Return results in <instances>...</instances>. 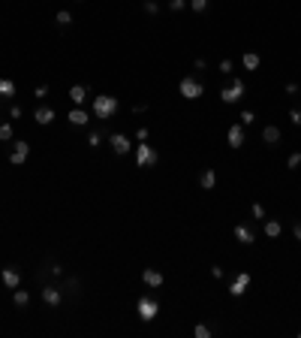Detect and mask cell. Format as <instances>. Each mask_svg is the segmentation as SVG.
Returning <instances> with one entry per match:
<instances>
[{
    "mask_svg": "<svg viewBox=\"0 0 301 338\" xmlns=\"http://www.w3.org/2000/svg\"><path fill=\"white\" fill-rule=\"evenodd\" d=\"M136 163H139L142 169L154 166V163H157V151H154L148 142H139V145H136Z\"/></svg>",
    "mask_w": 301,
    "mask_h": 338,
    "instance_id": "3",
    "label": "cell"
},
{
    "mask_svg": "<svg viewBox=\"0 0 301 338\" xmlns=\"http://www.w3.org/2000/svg\"><path fill=\"white\" fill-rule=\"evenodd\" d=\"M115 112H118V97H108V94L94 97V115H97L100 121H108Z\"/></svg>",
    "mask_w": 301,
    "mask_h": 338,
    "instance_id": "1",
    "label": "cell"
},
{
    "mask_svg": "<svg viewBox=\"0 0 301 338\" xmlns=\"http://www.w3.org/2000/svg\"><path fill=\"white\" fill-rule=\"evenodd\" d=\"M54 21H57V27H69V24H72V12H66V9H60Z\"/></svg>",
    "mask_w": 301,
    "mask_h": 338,
    "instance_id": "24",
    "label": "cell"
},
{
    "mask_svg": "<svg viewBox=\"0 0 301 338\" xmlns=\"http://www.w3.org/2000/svg\"><path fill=\"white\" fill-rule=\"evenodd\" d=\"M289 121H292L295 127H301V109H292V112H289Z\"/></svg>",
    "mask_w": 301,
    "mask_h": 338,
    "instance_id": "31",
    "label": "cell"
},
{
    "mask_svg": "<svg viewBox=\"0 0 301 338\" xmlns=\"http://www.w3.org/2000/svg\"><path fill=\"white\" fill-rule=\"evenodd\" d=\"M0 97H15V82L12 79H0Z\"/></svg>",
    "mask_w": 301,
    "mask_h": 338,
    "instance_id": "20",
    "label": "cell"
},
{
    "mask_svg": "<svg viewBox=\"0 0 301 338\" xmlns=\"http://www.w3.org/2000/svg\"><path fill=\"white\" fill-rule=\"evenodd\" d=\"M66 293L69 296H79L82 293V281L79 278H66Z\"/></svg>",
    "mask_w": 301,
    "mask_h": 338,
    "instance_id": "23",
    "label": "cell"
},
{
    "mask_svg": "<svg viewBox=\"0 0 301 338\" xmlns=\"http://www.w3.org/2000/svg\"><path fill=\"white\" fill-rule=\"evenodd\" d=\"M286 166H289V169H298V166H301V151H295V154H289V160H286Z\"/></svg>",
    "mask_w": 301,
    "mask_h": 338,
    "instance_id": "27",
    "label": "cell"
},
{
    "mask_svg": "<svg viewBox=\"0 0 301 338\" xmlns=\"http://www.w3.org/2000/svg\"><path fill=\"white\" fill-rule=\"evenodd\" d=\"M253 121H256V115H253L250 109H244V112H241V124H253Z\"/></svg>",
    "mask_w": 301,
    "mask_h": 338,
    "instance_id": "30",
    "label": "cell"
},
{
    "mask_svg": "<svg viewBox=\"0 0 301 338\" xmlns=\"http://www.w3.org/2000/svg\"><path fill=\"white\" fill-rule=\"evenodd\" d=\"M241 64H244V69H259V64H262V58H259L256 52H244V58H241Z\"/></svg>",
    "mask_w": 301,
    "mask_h": 338,
    "instance_id": "18",
    "label": "cell"
},
{
    "mask_svg": "<svg viewBox=\"0 0 301 338\" xmlns=\"http://www.w3.org/2000/svg\"><path fill=\"white\" fill-rule=\"evenodd\" d=\"M250 211H253V217H259V220H262V217H265V208H262L259 203H253V208H250Z\"/></svg>",
    "mask_w": 301,
    "mask_h": 338,
    "instance_id": "33",
    "label": "cell"
},
{
    "mask_svg": "<svg viewBox=\"0 0 301 338\" xmlns=\"http://www.w3.org/2000/svg\"><path fill=\"white\" fill-rule=\"evenodd\" d=\"M33 121H36V124H43V127L51 124V121H54V109H51V106H40V109L33 112Z\"/></svg>",
    "mask_w": 301,
    "mask_h": 338,
    "instance_id": "10",
    "label": "cell"
},
{
    "mask_svg": "<svg viewBox=\"0 0 301 338\" xmlns=\"http://www.w3.org/2000/svg\"><path fill=\"white\" fill-rule=\"evenodd\" d=\"M27 154H30V145H27V142H12V157H9V160H12L15 166H21V163L27 160Z\"/></svg>",
    "mask_w": 301,
    "mask_h": 338,
    "instance_id": "9",
    "label": "cell"
},
{
    "mask_svg": "<svg viewBox=\"0 0 301 338\" xmlns=\"http://www.w3.org/2000/svg\"><path fill=\"white\" fill-rule=\"evenodd\" d=\"M100 139H102V136H100V133H97V130H94V133H91V136H88V145H91V148H97V145H100Z\"/></svg>",
    "mask_w": 301,
    "mask_h": 338,
    "instance_id": "34",
    "label": "cell"
},
{
    "mask_svg": "<svg viewBox=\"0 0 301 338\" xmlns=\"http://www.w3.org/2000/svg\"><path fill=\"white\" fill-rule=\"evenodd\" d=\"M136 311H139V317L145 320V323H150L157 317V311H160V305L154 302V299H148V296H142L139 302H136Z\"/></svg>",
    "mask_w": 301,
    "mask_h": 338,
    "instance_id": "4",
    "label": "cell"
},
{
    "mask_svg": "<svg viewBox=\"0 0 301 338\" xmlns=\"http://www.w3.org/2000/svg\"><path fill=\"white\" fill-rule=\"evenodd\" d=\"M145 12H150V15H157V12H160V6L154 3V0H145Z\"/></svg>",
    "mask_w": 301,
    "mask_h": 338,
    "instance_id": "32",
    "label": "cell"
},
{
    "mask_svg": "<svg viewBox=\"0 0 301 338\" xmlns=\"http://www.w3.org/2000/svg\"><path fill=\"white\" fill-rule=\"evenodd\" d=\"M262 139H265V145H277L280 142V130L274 124H268L265 130H262Z\"/></svg>",
    "mask_w": 301,
    "mask_h": 338,
    "instance_id": "17",
    "label": "cell"
},
{
    "mask_svg": "<svg viewBox=\"0 0 301 338\" xmlns=\"http://www.w3.org/2000/svg\"><path fill=\"white\" fill-rule=\"evenodd\" d=\"M235 239H238L241 245H253V242H256V236H253L247 227H235Z\"/></svg>",
    "mask_w": 301,
    "mask_h": 338,
    "instance_id": "19",
    "label": "cell"
},
{
    "mask_svg": "<svg viewBox=\"0 0 301 338\" xmlns=\"http://www.w3.org/2000/svg\"><path fill=\"white\" fill-rule=\"evenodd\" d=\"M0 281H3V284H6L9 290H15V287L21 284V272H18L15 266H6L3 272H0Z\"/></svg>",
    "mask_w": 301,
    "mask_h": 338,
    "instance_id": "8",
    "label": "cell"
},
{
    "mask_svg": "<svg viewBox=\"0 0 301 338\" xmlns=\"http://www.w3.org/2000/svg\"><path fill=\"white\" fill-rule=\"evenodd\" d=\"M247 287H250V275H247V272H241V275L232 281L229 293H232V296H244V293H247Z\"/></svg>",
    "mask_w": 301,
    "mask_h": 338,
    "instance_id": "11",
    "label": "cell"
},
{
    "mask_svg": "<svg viewBox=\"0 0 301 338\" xmlns=\"http://www.w3.org/2000/svg\"><path fill=\"white\" fill-rule=\"evenodd\" d=\"M214 184H217V172H214V169H202V172H199V187L211 191Z\"/></svg>",
    "mask_w": 301,
    "mask_h": 338,
    "instance_id": "14",
    "label": "cell"
},
{
    "mask_svg": "<svg viewBox=\"0 0 301 338\" xmlns=\"http://www.w3.org/2000/svg\"><path fill=\"white\" fill-rule=\"evenodd\" d=\"M226 142H229V148H241L244 145V124H232L229 133H226Z\"/></svg>",
    "mask_w": 301,
    "mask_h": 338,
    "instance_id": "7",
    "label": "cell"
},
{
    "mask_svg": "<svg viewBox=\"0 0 301 338\" xmlns=\"http://www.w3.org/2000/svg\"><path fill=\"white\" fill-rule=\"evenodd\" d=\"M280 230H283V227H280L277 220H265V236H268V239H277Z\"/></svg>",
    "mask_w": 301,
    "mask_h": 338,
    "instance_id": "22",
    "label": "cell"
},
{
    "mask_svg": "<svg viewBox=\"0 0 301 338\" xmlns=\"http://www.w3.org/2000/svg\"><path fill=\"white\" fill-rule=\"evenodd\" d=\"M60 299H63V296H60L57 287H43V302H46V305H60Z\"/></svg>",
    "mask_w": 301,
    "mask_h": 338,
    "instance_id": "13",
    "label": "cell"
},
{
    "mask_svg": "<svg viewBox=\"0 0 301 338\" xmlns=\"http://www.w3.org/2000/svg\"><path fill=\"white\" fill-rule=\"evenodd\" d=\"M12 139V127L9 124H0V142H9Z\"/></svg>",
    "mask_w": 301,
    "mask_h": 338,
    "instance_id": "28",
    "label": "cell"
},
{
    "mask_svg": "<svg viewBox=\"0 0 301 338\" xmlns=\"http://www.w3.org/2000/svg\"><path fill=\"white\" fill-rule=\"evenodd\" d=\"M136 136H139V142H148V127H139V133H136Z\"/></svg>",
    "mask_w": 301,
    "mask_h": 338,
    "instance_id": "38",
    "label": "cell"
},
{
    "mask_svg": "<svg viewBox=\"0 0 301 338\" xmlns=\"http://www.w3.org/2000/svg\"><path fill=\"white\" fill-rule=\"evenodd\" d=\"M220 72H232V61H229V58L220 61Z\"/></svg>",
    "mask_w": 301,
    "mask_h": 338,
    "instance_id": "35",
    "label": "cell"
},
{
    "mask_svg": "<svg viewBox=\"0 0 301 338\" xmlns=\"http://www.w3.org/2000/svg\"><path fill=\"white\" fill-rule=\"evenodd\" d=\"M142 281H145L148 287H160V284H163V272H157V269H145V272H142Z\"/></svg>",
    "mask_w": 301,
    "mask_h": 338,
    "instance_id": "12",
    "label": "cell"
},
{
    "mask_svg": "<svg viewBox=\"0 0 301 338\" xmlns=\"http://www.w3.org/2000/svg\"><path fill=\"white\" fill-rule=\"evenodd\" d=\"M66 121H69L72 127H85V124H88V112H82V109H72L69 115H66Z\"/></svg>",
    "mask_w": 301,
    "mask_h": 338,
    "instance_id": "16",
    "label": "cell"
},
{
    "mask_svg": "<svg viewBox=\"0 0 301 338\" xmlns=\"http://www.w3.org/2000/svg\"><path fill=\"white\" fill-rule=\"evenodd\" d=\"M178 91H181V97H184V100H199L205 88H202L193 76H184V79H181V85H178Z\"/></svg>",
    "mask_w": 301,
    "mask_h": 338,
    "instance_id": "2",
    "label": "cell"
},
{
    "mask_svg": "<svg viewBox=\"0 0 301 338\" xmlns=\"http://www.w3.org/2000/svg\"><path fill=\"white\" fill-rule=\"evenodd\" d=\"M69 100H72L75 106H82V103L88 100V88H85V85H72V88H69Z\"/></svg>",
    "mask_w": 301,
    "mask_h": 338,
    "instance_id": "15",
    "label": "cell"
},
{
    "mask_svg": "<svg viewBox=\"0 0 301 338\" xmlns=\"http://www.w3.org/2000/svg\"><path fill=\"white\" fill-rule=\"evenodd\" d=\"M108 142H111V151L121 154V157H124V154H130V148H133V145H130V139H127L124 133H111V136H108Z\"/></svg>",
    "mask_w": 301,
    "mask_h": 338,
    "instance_id": "6",
    "label": "cell"
},
{
    "mask_svg": "<svg viewBox=\"0 0 301 338\" xmlns=\"http://www.w3.org/2000/svg\"><path fill=\"white\" fill-rule=\"evenodd\" d=\"M12 302H15L18 308H24V305L30 302V293H27V290H18V287H15V296H12Z\"/></svg>",
    "mask_w": 301,
    "mask_h": 338,
    "instance_id": "21",
    "label": "cell"
},
{
    "mask_svg": "<svg viewBox=\"0 0 301 338\" xmlns=\"http://www.w3.org/2000/svg\"><path fill=\"white\" fill-rule=\"evenodd\" d=\"M184 6H187V0H169V9L172 12H181Z\"/></svg>",
    "mask_w": 301,
    "mask_h": 338,
    "instance_id": "29",
    "label": "cell"
},
{
    "mask_svg": "<svg viewBox=\"0 0 301 338\" xmlns=\"http://www.w3.org/2000/svg\"><path fill=\"white\" fill-rule=\"evenodd\" d=\"M292 236L301 242V220H298V223H292Z\"/></svg>",
    "mask_w": 301,
    "mask_h": 338,
    "instance_id": "37",
    "label": "cell"
},
{
    "mask_svg": "<svg viewBox=\"0 0 301 338\" xmlns=\"http://www.w3.org/2000/svg\"><path fill=\"white\" fill-rule=\"evenodd\" d=\"M220 97H223V103H238L244 97V82L241 79H232L229 88H220Z\"/></svg>",
    "mask_w": 301,
    "mask_h": 338,
    "instance_id": "5",
    "label": "cell"
},
{
    "mask_svg": "<svg viewBox=\"0 0 301 338\" xmlns=\"http://www.w3.org/2000/svg\"><path fill=\"white\" fill-rule=\"evenodd\" d=\"M193 335H196V338H211V329H208L205 323H196V329H193Z\"/></svg>",
    "mask_w": 301,
    "mask_h": 338,
    "instance_id": "26",
    "label": "cell"
},
{
    "mask_svg": "<svg viewBox=\"0 0 301 338\" xmlns=\"http://www.w3.org/2000/svg\"><path fill=\"white\" fill-rule=\"evenodd\" d=\"M33 94H36V100H43V97H46V94H49V85H40V88H36V91H33Z\"/></svg>",
    "mask_w": 301,
    "mask_h": 338,
    "instance_id": "36",
    "label": "cell"
},
{
    "mask_svg": "<svg viewBox=\"0 0 301 338\" xmlns=\"http://www.w3.org/2000/svg\"><path fill=\"white\" fill-rule=\"evenodd\" d=\"M187 6H190L193 12H205L208 9V0H187Z\"/></svg>",
    "mask_w": 301,
    "mask_h": 338,
    "instance_id": "25",
    "label": "cell"
}]
</instances>
